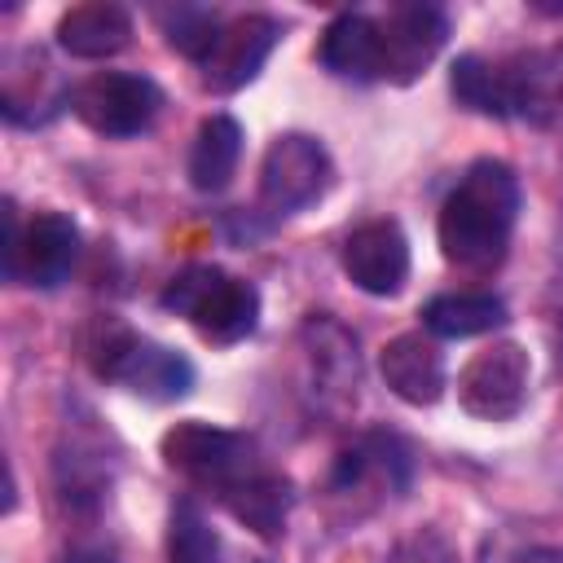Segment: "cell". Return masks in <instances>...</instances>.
Returning a JSON list of instances; mask_svg holds the SVG:
<instances>
[{"instance_id": "cell-13", "label": "cell", "mask_w": 563, "mask_h": 563, "mask_svg": "<svg viewBox=\"0 0 563 563\" xmlns=\"http://www.w3.org/2000/svg\"><path fill=\"white\" fill-rule=\"evenodd\" d=\"M378 374L387 383V391L413 409H427L444 396L449 387V369H444V352L435 343V334L409 330L383 343L378 352Z\"/></svg>"}, {"instance_id": "cell-26", "label": "cell", "mask_w": 563, "mask_h": 563, "mask_svg": "<svg viewBox=\"0 0 563 563\" xmlns=\"http://www.w3.org/2000/svg\"><path fill=\"white\" fill-rule=\"evenodd\" d=\"M57 563H119V559L106 554V550H88V545H79V550H66Z\"/></svg>"}, {"instance_id": "cell-8", "label": "cell", "mask_w": 563, "mask_h": 563, "mask_svg": "<svg viewBox=\"0 0 563 563\" xmlns=\"http://www.w3.org/2000/svg\"><path fill=\"white\" fill-rule=\"evenodd\" d=\"M528 378H532V361L519 343L501 339V343H488L484 352H475L462 374H457V405L471 413V418H484V422H506L523 409L528 400Z\"/></svg>"}, {"instance_id": "cell-6", "label": "cell", "mask_w": 563, "mask_h": 563, "mask_svg": "<svg viewBox=\"0 0 563 563\" xmlns=\"http://www.w3.org/2000/svg\"><path fill=\"white\" fill-rule=\"evenodd\" d=\"M70 110L84 128L123 141V136H141L158 119L163 88L136 70H97L70 88Z\"/></svg>"}, {"instance_id": "cell-3", "label": "cell", "mask_w": 563, "mask_h": 563, "mask_svg": "<svg viewBox=\"0 0 563 563\" xmlns=\"http://www.w3.org/2000/svg\"><path fill=\"white\" fill-rule=\"evenodd\" d=\"M163 462L185 475L194 488L211 493L220 506L229 497H238L255 475L268 471V462L260 457V444L246 431H229V427H211V422H176L163 435Z\"/></svg>"}, {"instance_id": "cell-10", "label": "cell", "mask_w": 563, "mask_h": 563, "mask_svg": "<svg viewBox=\"0 0 563 563\" xmlns=\"http://www.w3.org/2000/svg\"><path fill=\"white\" fill-rule=\"evenodd\" d=\"M449 40V13L440 4H391L387 18H378V44H383V79L387 84H413L435 53Z\"/></svg>"}, {"instance_id": "cell-2", "label": "cell", "mask_w": 563, "mask_h": 563, "mask_svg": "<svg viewBox=\"0 0 563 563\" xmlns=\"http://www.w3.org/2000/svg\"><path fill=\"white\" fill-rule=\"evenodd\" d=\"M84 356L97 378L119 383L145 400H180L194 387V361L167 343H154L123 325L119 317H92L84 334Z\"/></svg>"}, {"instance_id": "cell-19", "label": "cell", "mask_w": 563, "mask_h": 563, "mask_svg": "<svg viewBox=\"0 0 563 563\" xmlns=\"http://www.w3.org/2000/svg\"><path fill=\"white\" fill-rule=\"evenodd\" d=\"M238 158H242V123L233 114H207L189 145V163H185L189 185L198 194H220L233 180Z\"/></svg>"}, {"instance_id": "cell-11", "label": "cell", "mask_w": 563, "mask_h": 563, "mask_svg": "<svg viewBox=\"0 0 563 563\" xmlns=\"http://www.w3.org/2000/svg\"><path fill=\"white\" fill-rule=\"evenodd\" d=\"M501 75L510 119H523L541 132H563V44L510 53Z\"/></svg>"}, {"instance_id": "cell-24", "label": "cell", "mask_w": 563, "mask_h": 563, "mask_svg": "<svg viewBox=\"0 0 563 563\" xmlns=\"http://www.w3.org/2000/svg\"><path fill=\"white\" fill-rule=\"evenodd\" d=\"M154 22L163 26L167 44L194 62H202L211 53V44L224 26L216 18V9H207V4H167V9H154Z\"/></svg>"}, {"instance_id": "cell-21", "label": "cell", "mask_w": 563, "mask_h": 563, "mask_svg": "<svg viewBox=\"0 0 563 563\" xmlns=\"http://www.w3.org/2000/svg\"><path fill=\"white\" fill-rule=\"evenodd\" d=\"M290 501H295V493H290V479L282 475V471H264V475H255L238 497H229L224 501V510L242 523V528H251L255 537H277L282 528H286V515H290Z\"/></svg>"}, {"instance_id": "cell-15", "label": "cell", "mask_w": 563, "mask_h": 563, "mask_svg": "<svg viewBox=\"0 0 563 563\" xmlns=\"http://www.w3.org/2000/svg\"><path fill=\"white\" fill-rule=\"evenodd\" d=\"M409 475H413L409 444L400 435H391V431H369L352 449L339 453L334 475H330V488L334 493H352V488L383 484L387 493H405L409 488Z\"/></svg>"}, {"instance_id": "cell-12", "label": "cell", "mask_w": 563, "mask_h": 563, "mask_svg": "<svg viewBox=\"0 0 563 563\" xmlns=\"http://www.w3.org/2000/svg\"><path fill=\"white\" fill-rule=\"evenodd\" d=\"M343 273L365 295H400L409 282V238L396 220H365L343 242Z\"/></svg>"}, {"instance_id": "cell-7", "label": "cell", "mask_w": 563, "mask_h": 563, "mask_svg": "<svg viewBox=\"0 0 563 563\" xmlns=\"http://www.w3.org/2000/svg\"><path fill=\"white\" fill-rule=\"evenodd\" d=\"M330 185V154L308 132H282L260 163V207L273 216H295L312 207Z\"/></svg>"}, {"instance_id": "cell-4", "label": "cell", "mask_w": 563, "mask_h": 563, "mask_svg": "<svg viewBox=\"0 0 563 563\" xmlns=\"http://www.w3.org/2000/svg\"><path fill=\"white\" fill-rule=\"evenodd\" d=\"M158 303L211 343H242L260 325V290L216 264H185L163 286Z\"/></svg>"}, {"instance_id": "cell-9", "label": "cell", "mask_w": 563, "mask_h": 563, "mask_svg": "<svg viewBox=\"0 0 563 563\" xmlns=\"http://www.w3.org/2000/svg\"><path fill=\"white\" fill-rule=\"evenodd\" d=\"M277 40H282V22L273 13H238V18H229L220 26L211 53L198 62L202 88L207 92H238V88H246L264 70V62L273 57Z\"/></svg>"}, {"instance_id": "cell-18", "label": "cell", "mask_w": 563, "mask_h": 563, "mask_svg": "<svg viewBox=\"0 0 563 563\" xmlns=\"http://www.w3.org/2000/svg\"><path fill=\"white\" fill-rule=\"evenodd\" d=\"M303 352H308V365H312V378L334 391V396H356V383H361V352H356V334L347 325H339L334 317H308L303 330Z\"/></svg>"}, {"instance_id": "cell-25", "label": "cell", "mask_w": 563, "mask_h": 563, "mask_svg": "<svg viewBox=\"0 0 563 563\" xmlns=\"http://www.w3.org/2000/svg\"><path fill=\"white\" fill-rule=\"evenodd\" d=\"M391 563H453V550H449V541L440 532L422 528V532H413V537H405L396 545Z\"/></svg>"}, {"instance_id": "cell-14", "label": "cell", "mask_w": 563, "mask_h": 563, "mask_svg": "<svg viewBox=\"0 0 563 563\" xmlns=\"http://www.w3.org/2000/svg\"><path fill=\"white\" fill-rule=\"evenodd\" d=\"M62 106H70V88H62V75L40 48L9 53L4 62V88H0V110L9 123H48Z\"/></svg>"}, {"instance_id": "cell-17", "label": "cell", "mask_w": 563, "mask_h": 563, "mask_svg": "<svg viewBox=\"0 0 563 563\" xmlns=\"http://www.w3.org/2000/svg\"><path fill=\"white\" fill-rule=\"evenodd\" d=\"M57 44L70 57H114L132 44V13L114 0H88L57 18Z\"/></svg>"}, {"instance_id": "cell-16", "label": "cell", "mask_w": 563, "mask_h": 563, "mask_svg": "<svg viewBox=\"0 0 563 563\" xmlns=\"http://www.w3.org/2000/svg\"><path fill=\"white\" fill-rule=\"evenodd\" d=\"M317 62L334 75V79H352V84H374L383 79V44H378V18L369 13H339L317 44Z\"/></svg>"}, {"instance_id": "cell-5", "label": "cell", "mask_w": 563, "mask_h": 563, "mask_svg": "<svg viewBox=\"0 0 563 563\" xmlns=\"http://www.w3.org/2000/svg\"><path fill=\"white\" fill-rule=\"evenodd\" d=\"M79 260V229L66 211H35L31 220L18 216V202L4 198V277L13 286L53 290L70 277Z\"/></svg>"}, {"instance_id": "cell-27", "label": "cell", "mask_w": 563, "mask_h": 563, "mask_svg": "<svg viewBox=\"0 0 563 563\" xmlns=\"http://www.w3.org/2000/svg\"><path fill=\"white\" fill-rule=\"evenodd\" d=\"M515 563H563V550H528V554H519Z\"/></svg>"}, {"instance_id": "cell-22", "label": "cell", "mask_w": 563, "mask_h": 563, "mask_svg": "<svg viewBox=\"0 0 563 563\" xmlns=\"http://www.w3.org/2000/svg\"><path fill=\"white\" fill-rule=\"evenodd\" d=\"M449 88L457 97V106L484 114V119H510V101H506V75L501 62L479 57V53H462L449 70Z\"/></svg>"}, {"instance_id": "cell-23", "label": "cell", "mask_w": 563, "mask_h": 563, "mask_svg": "<svg viewBox=\"0 0 563 563\" xmlns=\"http://www.w3.org/2000/svg\"><path fill=\"white\" fill-rule=\"evenodd\" d=\"M167 563H220V537L194 497H180L167 519Z\"/></svg>"}, {"instance_id": "cell-20", "label": "cell", "mask_w": 563, "mask_h": 563, "mask_svg": "<svg viewBox=\"0 0 563 563\" xmlns=\"http://www.w3.org/2000/svg\"><path fill=\"white\" fill-rule=\"evenodd\" d=\"M506 325V303L493 290H444L422 303V330L435 339H475Z\"/></svg>"}, {"instance_id": "cell-1", "label": "cell", "mask_w": 563, "mask_h": 563, "mask_svg": "<svg viewBox=\"0 0 563 563\" xmlns=\"http://www.w3.org/2000/svg\"><path fill=\"white\" fill-rule=\"evenodd\" d=\"M519 207H523V189L515 167L501 158H475L444 198L435 220L444 260L466 273H493L510 251Z\"/></svg>"}]
</instances>
